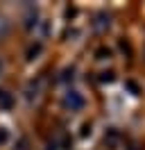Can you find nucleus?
Wrapping results in <instances>:
<instances>
[{
	"mask_svg": "<svg viewBox=\"0 0 145 150\" xmlns=\"http://www.w3.org/2000/svg\"><path fill=\"white\" fill-rule=\"evenodd\" d=\"M0 71H2V62H0Z\"/></svg>",
	"mask_w": 145,
	"mask_h": 150,
	"instance_id": "39448f33",
	"label": "nucleus"
},
{
	"mask_svg": "<svg viewBox=\"0 0 145 150\" xmlns=\"http://www.w3.org/2000/svg\"><path fill=\"white\" fill-rule=\"evenodd\" d=\"M0 107H5V109L11 107V96H9L7 91H0Z\"/></svg>",
	"mask_w": 145,
	"mask_h": 150,
	"instance_id": "f03ea898",
	"label": "nucleus"
},
{
	"mask_svg": "<svg viewBox=\"0 0 145 150\" xmlns=\"http://www.w3.org/2000/svg\"><path fill=\"white\" fill-rule=\"evenodd\" d=\"M9 141V132L5 130V127H0V146H2V143H7Z\"/></svg>",
	"mask_w": 145,
	"mask_h": 150,
	"instance_id": "20e7f679",
	"label": "nucleus"
},
{
	"mask_svg": "<svg viewBox=\"0 0 145 150\" xmlns=\"http://www.w3.org/2000/svg\"><path fill=\"white\" fill-rule=\"evenodd\" d=\"M63 103H66V107H70V109H82L84 107V98L77 91H68L66 98H63Z\"/></svg>",
	"mask_w": 145,
	"mask_h": 150,
	"instance_id": "f257e3e1",
	"label": "nucleus"
},
{
	"mask_svg": "<svg viewBox=\"0 0 145 150\" xmlns=\"http://www.w3.org/2000/svg\"><path fill=\"white\" fill-rule=\"evenodd\" d=\"M41 52V43H36V46L30 48V52H27V59H34V55H39Z\"/></svg>",
	"mask_w": 145,
	"mask_h": 150,
	"instance_id": "7ed1b4c3",
	"label": "nucleus"
}]
</instances>
